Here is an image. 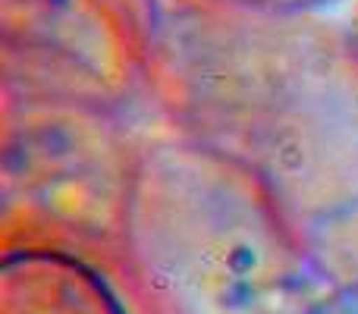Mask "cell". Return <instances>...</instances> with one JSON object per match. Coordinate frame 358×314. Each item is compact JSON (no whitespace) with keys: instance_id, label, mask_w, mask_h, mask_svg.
I'll return each mask as SVG.
<instances>
[{"instance_id":"5b68a950","label":"cell","mask_w":358,"mask_h":314,"mask_svg":"<svg viewBox=\"0 0 358 314\" xmlns=\"http://www.w3.org/2000/svg\"><path fill=\"white\" fill-rule=\"evenodd\" d=\"M0 314H132L113 280L85 255L50 242L0 258Z\"/></svg>"},{"instance_id":"7a4b0ae2","label":"cell","mask_w":358,"mask_h":314,"mask_svg":"<svg viewBox=\"0 0 358 314\" xmlns=\"http://www.w3.org/2000/svg\"><path fill=\"white\" fill-rule=\"evenodd\" d=\"M113 248L148 314H292L317 273L258 170L176 126L138 142Z\"/></svg>"},{"instance_id":"277c9868","label":"cell","mask_w":358,"mask_h":314,"mask_svg":"<svg viewBox=\"0 0 358 314\" xmlns=\"http://www.w3.org/2000/svg\"><path fill=\"white\" fill-rule=\"evenodd\" d=\"M136 148L113 110L6 98L3 195L25 220L94 229L117 242Z\"/></svg>"},{"instance_id":"52a82bcc","label":"cell","mask_w":358,"mask_h":314,"mask_svg":"<svg viewBox=\"0 0 358 314\" xmlns=\"http://www.w3.org/2000/svg\"><path fill=\"white\" fill-rule=\"evenodd\" d=\"M352 31H355V38H358V16H355V29Z\"/></svg>"},{"instance_id":"3957f363","label":"cell","mask_w":358,"mask_h":314,"mask_svg":"<svg viewBox=\"0 0 358 314\" xmlns=\"http://www.w3.org/2000/svg\"><path fill=\"white\" fill-rule=\"evenodd\" d=\"M6 98L117 110L151 76L136 0H0Z\"/></svg>"},{"instance_id":"6da1fadb","label":"cell","mask_w":358,"mask_h":314,"mask_svg":"<svg viewBox=\"0 0 358 314\" xmlns=\"http://www.w3.org/2000/svg\"><path fill=\"white\" fill-rule=\"evenodd\" d=\"M176 129L258 170L317 273L358 286V38L315 16L179 3L151 76Z\"/></svg>"},{"instance_id":"8992f818","label":"cell","mask_w":358,"mask_h":314,"mask_svg":"<svg viewBox=\"0 0 358 314\" xmlns=\"http://www.w3.org/2000/svg\"><path fill=\"white\" fill-rule=\"evenodd\" d=\"M185 6H208L227 13H261V16H317L343 6L346 0H176Z\"/></svg>"}]
</instances>
